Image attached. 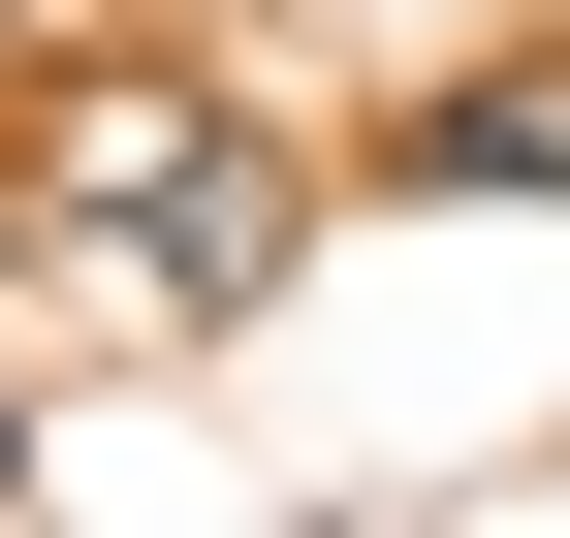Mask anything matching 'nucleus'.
<instances>
[{
	"instance_id": "obj_2",
	"label": "nucleus",
	"mask_w": 570,
	"mask_h": 538,
	"mask_svg": "<svg viewBox=\"0 0 570 538\" xmlns=\"http://www.w3.org/2000/svg\"><path fill=\"white\" fill-rule=\"evenodd\" d=\"M412 190H570V96H444V127H412Z\"/></svg>"
},
{
	"instance_id": "obj_1",
	"label": "nucleus",
	"mask_w": 570,
	"mask_h": 538,
	"mask_svg": "<svg viewBox=\"0 0 570 538\" xmlns=\"http://www.w3.org/2000/svg\"><path fill=\"white\" fill-rule=\"evenodd\" d=\"M32 222H63V286H96L127 349H223V317L285 286V222H317V190H285V159H254L223 96H159V63H127V96H63Z\"/></svg>"
},
{
	"instance_id": "obj_3",
	"label": "nucleus",
	"mask_w": 570,
	"mask_h": 538,
	"mask_svg": "<svg viewBox=\"0 0 570 538\" xmlns=\"http://www.w3.org/2000/svg\"><path fill=\"white\" fill-rule=\"evenodd\" d=\"M0 507H32V412H0Z\"/></svg>"
}]
</instances>
